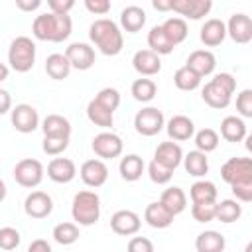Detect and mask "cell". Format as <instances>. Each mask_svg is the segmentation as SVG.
<instances>
[{
    "mask_svg": "<svg viewBox=\"0 0 252 252\" xmlns=\"http://www.w3.org/2000/svg\"><path fill=\"white\" fill-rule=\"evenodd\" d=\"M73 22L69 14H41L35 16L32 24V33L39 41H53L61 43L71 35Z\"/></svg>",
    "mask_w": 252,
    "mask_h": 252,
    "instance_id": "6da1fadb",
    "label": "cell"
},
{
    "mask_svg": "<svg viewBox=\"0 0 252 252\" xmlns=\"http://www.w3.org/2000/svg\"><path fill=\"white\" fill-rule=\"evenodd\" d=\"M89 37L94 43V47L102 55H108V57L118 55L124 47V37H122V32H120L118 24L108 20V18L94 20L89 28Z\"/></svg>",
    "mask_w": 252,
    "mask_h": 252,
    "instance_id": "7a4b0ae2",
    "label": "cell"
},
{
    "mask_svg": "<svg viewBox=\"0 0 252 252\" xmlns=\"http://www.w3.org/2000/svg\"><path fill=\"white\" fill-rule=\"evenodd\" d=\"M71 217L77 226H93L100 219V197L94 191H79L71 203Z\"/></svg>",
    "mask_w": 252,
    "mask_h": 252,
    "instance_id": "3957f363",
    "label": "cell"
},
{
    "mask_svg": "<svg viewBox=\"0 0 252 252\" xmlns=\"http://www.w3.org/2000/svg\"><path fill=\"white\" fill-rule=\"evenodd\" d=\"M8 63L16 73L32 71L35 63V43L28 35H18L8 47Z\"/></svg>",
    "mask_w": 252,
    "mask_h": 252,
    "instance_id": "277c9868",
    "label": "cell"
},
{
    "mask_svg": "<svg viewBox=\"0 0 252 252\" xmlns=\"http://www.w3.org/2000/svg\"><path fill=\"white\" fill-rule=\"evenodd\" d=\"M12 175L16 179L18 185L26 187V189H33L37 187L41 181H43V175H45V169L41 165L39 159H33V158H24L20 159L14 169H12Z\"/></svg>",
    "mask_w": 252,
    "mask_h": 252,
    "instance_id": "5b68a950",
    "label": "cell"
},
{
    "mask_svg": "<svg viewBox=\"0 0 252 252\" xmlns=\"http://www.w3.org/2000/svg\"><path fill=\"white\" fill-rule=\"evenodd\" d=\"M163 126H165L163 112L156 106H146V108L138 110L136 116H134V130L140 136L152 138V136L159 134L163 130Z\"/></svg>",
    "mask_w": 252,
    "mask_h": 252,
    "instance_id": "8992f818",
    "label": "cell"
},
{
    "mask_svg": "<svg viewBox=\"0 0 252 252\" xmlns=\"http://www.w3.org/2000/svg\"><path fill=\"white\" fill-rule=\"evenodd\" d=\"M91 148H93L94 156L104 161V159H114V158H118V156L122 154V150H124V144H122V138H120L118 134L104 130V132H98V134L93 138Z\"/></svg>",
    "mask_w": 252,
    "mask_h": 252,
    "instance_id": "52a82bcc",
    "label": "cell"
},
{
    "mask_svg": "<svg viewBox=\"0 0 252 252\" xmlns=\"http://www.w3.org/2000/svg\"><path fill=\"white\" fill-rule=\"evenodd\" d=\"M220 177L224 183H244L252 181V159L250 158H230L220 167Z\"/></svg>",
    "mask_w": 252,
    "mask_h": 252,
    "instance_id": "ba28073f",
    "label": "cell"
},
{
    "mask_svg": "<svg viewBox=\"0 0 252 252\" xmlns=\"http://www.w3.org/2000/svg\"><path fill=\"white\" fill-rule=\"evenodd\" d=\"M65 57L71 65V69L77 71H89L94 65V47H91L85 41H73L67 49H65Z\"/></svg>",
    "mask_w": 252,
    "mask_h": 252,
    "instance_id": "9c48e42d",
    "label": "cell"
},
{
    "mask_svg": "<svg viewBox=\"0 0 252 252\" xmlns=\"http://www.w3.org/2000/svg\"><path fill=\"white\" fill-rule=\"evenodd\" d=\"M10 120H12V126L22 132V134H30L33 130L39 128V114L37 110L32 106V104H16L12 110H10Z\"/></svg>",
    "mask_w": 252,
    "mask_h": 252,
    "instance_id": "30bf717a",
    "label": "cell"
},
{
    "mask_svg": "<svg viewBox=\"0 0 252 252\" xmlns=\"http://www.w3.org/2000/svg\"><path fill=\"white\" fill-rule=\"evenodd\" d=\"M142 226V219L138 213L130 211V209H120L110 217V228L114 234L120 236H132L140 230Z\"/></svg>",
    "mask_w": 252,
    "mask_h": 252,
    "instance_id": "8fae6325",
    "label": "cell"
},
{
    "mask_svg": "<svg viewBox=\"0 0 252 252\" xmlns=\"http://www.w3.org/2000/svg\"><path fill=\"white\" fill-rule=\"evenodd\" d=\"M79 175H81V179H83V183L87 187H94L96 189V187H102L106 183V179H108V167H106V163L102 159L93 158V159L83 161V165L79 169Z\"/></svg>",
    "mask_w": 252,
    "mask_h": 252,
    "instance_id": "7c38bea8",
    "label": "cell"
},
{
    "mask_svg": "<svg viewBox=\"0 0 252 252\" xmlns=\"http://www.w3.org/2000/svg\"><path fill=\"white\" fill-rule=\"evenodd\" d=\"M24 211L30 219H47L53 211V199L45 191H32L24 201Z\"/></svg>",
    "mask_w": 252,
    "mask_h": 252,
    "instance_id": "4fadbf2b",
    "label": "cell"
},
{
    "mask_svg": "<svg viewBox=\"0 0 252 252\" xmlns=\"http://www.w3.org/2000/svg\"><path fill=\"white\" fill-rule=\"evenodd\" d=\"M226 26V35L234 41V43H248L252 39V20L250 16L238 12V14H232L230 20L224 24Z\"/></svg>",
    "mask_w": 252,
    "mask_h": 252,
    "instance_id": "5bb4252c",
    "label": "cell"
},
{
    "mask_svg": "<svg viewBox=\"0 0 252 252\" xmlns=\"http://www.w3.org/2000/svg\"><path fill=\"white\" fill-rule=\"evenodd\" d=\"M213 8L211 0H171V10L187 20H201Z\"/></svg>",
    "mask_w": 252,
    "mask_h": 252,
    "instance_id": "9a60e30c",
    "label": "cell"
},
{
    "mask_svg": "<svg viewBox=\"0 0 252 252\" xmlns=\"http://www.w3.org/2000/svg\"><path fill=\"white\" fill-rule=\"evenodd\" d=\"M132 67L136 73H140L142 77H154L161 71V59L159 55H156L150 49H138L132 57Z\"/></svg>",
    "mask_w": 252,
    "mask_h": 252,
    "instance_id": "2e32d148",
    "label": "cell"
},
{
    "mask_svg": "<svg viewBox=\"0 0 252 252\" xmlns=\"http://www.w3.org/2000/svg\"><path fill=\"white\" fill-rule=\"evenodd\" d=\"M77 175V165L69 158H53L47 163V177L53 183H71Z\"/></svg>",
    "mask_w": 252,
    "mask_h": 252,
    "instance_id": "e0dca14e",
    "label": "cell"
},
{
    "mask_svg": "<svg viewBox=\"0 0 252 252\" xmlns=\"http://www.w3.org/2000/svg\"><path fill=\"white\" fill-rule=\"evenodd\" d=\"M165 132H167V136H169L173 142H185V140L193 138V134H195V124H193V120H191L189 116H185V114H175V116H171V118L167 120Z\"/></svg>",
    "mask_w": 252,
    "mask_h": 252,
    "instance_id": "ac0fdd59",
    "label": "cell"
},
{
    "mask_svg": "<svg viewBox=\"0 0 252 252\" xmlns=\"http://www.w3.org/2000/svg\"><path fill=\"white\" fill-rule=\"evenodd\" d=\"M154 159L158 163L169 167L171 171H175L179 167V163L183 161V150L177 142H161L154 152Z\"/></svg>",
    "mask_w": 252,
    "mask_h": 252,
    "instance_id": "d6986e66",
    "label": "cell"
},
{
    "mask_svg": "<svg viewBox=\"0 0 252 252\" xmlns=\"http://www.w3.org/2000/svg\"><path fill=\"white\" fill-rule=\"evenodd\" d=\"M191 71H195L201 79L203 77H207V75H211L213 71H215V67H217V57H215V53L213 51H209V49H195L189 57H187V63H185Z\"/></svg>",
    "mask_w": 252,
    "mask_h": 252,
    "instance_id": "ffe728a7",
    "label": "cell"
},
{
    "mask_svg": "<svg viewBox=\"0 0 252 252\" xmlns=\"http://www.w3.org/2000/svg\"><path fill=\"white\" fill-rule=\"evenodd\" d=\"M199 37L201 41L207 45V47H217L224 41L226 37V26L222 20L219 18H211L207 20L203 26H201V32H199Z\"/></svg>",
    "mask_w": 252,
    "mask_h": 252,
    "instance_id": "44dd1931",
    "label": "cell"
},
{
    "mask_svg": "<svg viewBox=\"0 0 252 252\" xmlns=\"http://www.w3.org/2000/svg\"><path fill=\"white\" fill-rule=\"evenodd\" d=\"M39 128L49 138H71V122L61 114H47L39 122Z\"/></svg>",
    "mask_w": 252,
    "mask_h": 252,
    "instance_id": "7402d4cb",
    "label": "cell"
},
{
    "mask_svg": "<svg viewBox=\"0 0 252 252\" xmlns=\"http://www.w3.org/2000/svg\"><path fill=\"white\" fill-rule=\"evenodd\" d=\"M201 98H203L205 104H209L211 108L220 110V108H226V106L230 104L232 94L226 93L222 87H219L215 81H209V83H205V87L201 89Z\"/></svg>",
    "mask_w": 252,
    "mask_h": 252,
    "instance_id": "603a6c76",
    "label": "cell"
},
{
    "mask_svg": "<svg viewBox=\"0 0 252 252\" xmlns=\"http://www.w3.org/2000/svg\"><path fill=\"white\" fill-rule=\"evenodd\" d=\"M173 215L159 203V201H156V203H150L148 207H146V211H144V220L152 226V228H167L171 222H173Z\"/></svg>",
    "mask_w": 252,
    "mask_h": 252,
    "instance_id": "cb8c5ba5",
    "label": "cell"
},
{
    "mask_svg": "<svg viewBox=\"0 0 252 252\" xmlns=\"http://www.w3.org/2000/svg\"><path fill=\"white\" fill-rule=\"evenodd\" d=\"M120 26L122 30H126L128 33H136L140 32L144 26H146V12L144 8L132 4V6H126L122 12H120Z\"/></svg>",
    "mask_w": 252,
    "mask_h": 252,
    "instance_id": "d4e9b609",
    "label": "cell"
},
{
    "mask_svg": "<svg viewBox=\"0 0 252 252\" xmlns=\"http://www.w3.org/2000/svg\"><path fill=\"white\" fill-rule=\"evenodd\" d=\"M220 138L230 144L242 142L246 138V124L240 116H224L220 122Z\"/></svg>",
    "mask_w": 252,
    "mask_h": 252,
    "instance_id": "484cf974",
    "label": "cell"
},
{
    "mask_svg": "<svg viewBox=\"0 0 252 252\" xmlns=\"http://www.w3.org/2000/svg\"><path fill=\"white\" fill-rule=\"evenodd\" d=\"M144 169H146V163L138 154H128L118 163V171L124 181H138L142 177Z\"/></svg>",
    "mask_w": 252,
    "mask_h": 252,
    "instance_id": "4316f807",
    "label": "cell"
},
{
    "mask_svg": "<svg viewBox=\"0 0 252 252\" xmlns=\"http://www.w3.org/2000/svg\"><path fill=\"white\" fill-rule=\"evenodd\" d=\"M226 240L217 230H203L195 238V250L197 252H224Z\"/></svg>",
    "mask_w": 252,
    "mask_h": 252,
    "instance_id": "83f0119b",
    "label": "cell"
},
{
    "mask_svg": "<svg viewBox=\"0 0 252 252\" xmlns=\"http://www.w3.org/2000/svg\"><path fill=\"white\" fill-rule=\"evenodd\" d=\"M159 203L175 217V215H179V213H183L185 211V207H187V195H185V191L181 189V187H167L163 193H161V197H159Z\"/></svg>",
    "mask_w": 252,
    "mask_h": 252,
    "instance_id": "f1b7e54d",
    "label": "cell"
},
{
    "mask_svg": "<svg viewBox=\"0 0 252 252\" xmlns=\"http://www.w3.org/2000/svg\"><path fill=\"white\" fill-rule=\"evenodd\" d=\"M45 73L53 79V81H63L69 77L71 73V65L65 57V53H51L45 59Z\"/></svg>",
    "mask_w": 252,
    "mask_h": 252,
    "instance_id": "f546056e",
    "label": "cell"
},
{
    "mask_svg": "<svg viewBox=\"0 0 252 252\" xmlns=\"http://www.w3.org/2000/svg\"><path fill=\"white\" fill-rule=\"evenodd\" d=\"M183 167L191 177H205L209 171V158L207 154L193 150L187 156H183Z\"/></svg>",
    "mask_w": 252,
    "mask_h": 252,
    "instance_id": "4dcf8cb0",
    "label": "cell"
},
{
    "mask_svg": "<svg viewBox=\"0 0 252 252\" xmlns=\"http://www.w3.org/2000/svg\"><path fill=\"white\" fill-rule=\"evenodd\" d=\"M217 185L207 179H199L189 187L191 203H217Z\"/></svg>",
    "mask_w": 252,
    "mask_h": 252,
    "instance_id": "1f68e13d",
    "label": "cell"
},
{
    "mask_svg": "<svg viewBox=\"0 0 252 252\" xmlns=\"http://www.w3.org/2000/svg\"><path fill=\"white\" fill-rule=\"evenodd\" d=\"M161 30L163 33L167 35V39L171 41V45H179L187 39V33H189V28H187V22L183 18H167L163 24H161Z\"/></svg>",
    "mask_w": 252,
    "mask_h": 252,
    "instance_id": "d6a6232c",
    "label": "cell"
},
{
    "mask_svg": "<svg viewBox=\"0 0 252 252\" xmlns=\"http://www.w3.org/2000/svg\"><path fill=\"white\" fill-rule=\"evenodd\" d=\"M148 49L154 51L156 55H169L175 47L171 45V41L167 39V35L163 33L161 26H154L148 32Z\"/></svg>",
    "mask_w": 252,
    "mask_h": 252,
    "instance_id": "836d02e7",
    "label": "cell"
},
{
    "mask_svg": "<svg viewBox=\"0 0 252 252\" xmlns=\"http://www.w3.org/2000/svg\"><path fill=\"white\" fill-rule=\"evenodd\" d=\"M87 118H89L94 126L104 128V130L114 124V112H110V110H106L104 106H100L94 98L89 100V104H87Z\"/></svg>",
    "mask_w": 252,
    "mask_h": 252,
    "instance_id": "e575fe53",
    "label": "cell"
},
{
    "mask_svg": "<svg viewBox=\"0 0 252 252\" xmlns=\"http://www.w3.org/2000/svg\"><path fill=\"white\" fill-rule=\"evenodd\" d=\"M242 217V205L234 199H224L220 203H217V213H215V219L224 222V224H230V222H236L238 219Z\"/></svg>",
    "mask_w": 252,
    "mask_h": 252,
    "instance_id": "d590c367",
    "label": "cell"
},
{
    "mask_svg": "<svg viewBox=\"0 0 252 252\" xmlns=\"http://www.w3.org/2000/svg\"><path fill=\"white\" fill-rule=\"evenodd\" d=\"M130 93L134 96V100L138 102H150L156 98V93H158V85L152 81V79H136L130 87Z\"/></svg>",
    "mask_w": 252,
    "mask_h": 252,
    "instance_id": "8d00e7d4",
    "label": "cell"
},
{
    "mask_svg": "<svg viewBox=\"0 0 252 252\" xmlns=\"http://www.w3.org/2000/svg\"><path fill=\"white\" fill-rule=\"evenodd\" d=\"M53 240L61 246H71L79 240V226L75 222H59L53 226V232H51Z\"/></svg>",
    "mask_w": 252,
    "mask_h": 252,
    "instance_id": "74e56055",
    "label": "cell"
},
{
    "mask_svg": "<svg viewBox=\"0 0 252 252\" xmlns=\"http://www.w3.org/2000/svg\"><path fill=\"white\" fill-rule=\"evenodd\" d=\"M173 83H175V87L179 91H195V89L201 87V77L195 71H191L187 65H183V67H179L175 71Z\"/></svg>",
    "mask_w": 252,
    "mask_h": 252,
    "instance_id": "f35d334b",
    "label": "cell"
},
{
    "mask_svg": "<svg viewBox=\"0 0 252 252\" xmlns=\"http://www.w3.org/2000/svg\"><path fill=\"white\" fill-rule=\"evenodd\" d=\"M193 136H195V146H197V150L203 152V154L215 152V150L219 148L220 138H219V132L213 130V128H201V130L195 132Z\"/></svg>",
    "mask_w": 252,
    "mask_h": 252,
    "instance_id": "ab89813d",
    "label": "cell"
},
{
    "mask_svg": "<svg viewBox=\"0 0 252 252\" xmlns=\"http://www.w3.org/2000/svg\"><path fill=\"white\" fill-rule=\"evenodd\" d=\"M94 100H96L100 106H104L106 110L114 112V110L120 106V93H118L114 87H104V89H100V91L94 94Z\"/></svg>",
    "mask_w": 252,
    "mask_h": 252,
    "instance_id": "60d3db41",
    "label": "cell"
},
{
    "mask_svg": "<svg viewBox=\"0 0 252 252\" xmlns=\"http://www.w3.org/2000/svg\"><path fill=\"white\" fill-rule=\"evenodd\" d=\"M148 175H150V179H152L156 185H165V183H169V181H171L173 171H171L169 167H165V165L158 163L156 159H152V161H150V165H148Z\"/></svg>",
    "mask_w": 252,
    "mask_h": 252,
    "instance_id": "b9f144b4",
    "label": "cell"
},
{
    "mask_svg": "<svg viewBox=\"0 0 252 252\" xmlns=\"http://www.w3.org/2000/svg\"><path fill=\"white\" fill-rule=\"evenodd\" d=\"M217 203H193L191 205V217L197 222H211L215 220Z\"/></svg>",
    "mask_w": 252,
    "mask_h": 252,
    "instance_id": "7bdbcfd3",
    "label": "cell"
},
{
    "mask_svg": "<svg viewBox=\"0 0 252 252\" xmlns=\"http://www.w3.org/2000/svg\"><path fill=\"white\" fill-rule=\"evenodd\" d=\"M69 140L71 138H49V136H43L41 150L47 156H59V154H63L69 148Z\"/></svg>",
    "mask_w": 252,
    "mask_h": 252,
    "instance_id": "ee69618b",
    "label": "cell"
},
{
    "mask_svg": "<svg viewBox=\"0 0 252 252\" xmlns=\"http://www.w3.org/2000/svg\"><path fill=\"white\" fill-rule=\"evenodd\" d=\"M20 232L14 226H2L0 228V250H14L20 246Z\"/></svg>",
    "mask_w": 252,
    "mask_h": 252,
    "instance_id": "f6af8a7d",
    "label": "cell"
},
{
    "mask_svg": "<svg viewBox=\"0 0 252 252\" xmlns=\"http://www.w3.org/2000/svg\"><path fill=\"white\" fill-rule=\"evenodd\" d=\"M236 110L242 118H252V91L244 89L236 96Z\"/></svg>",
    "mask_w": 252,
    "mask_h": 252,
    "instance_id": "bcb514c9",
    "label": "cell"
},
{
    "mask_svg": "<svg viewBox=\"0 0 252 252\" xmlns=\"http://www.w3.org/2000/svg\"><path fill=\"white\" fill-rule=\"evenodd\" d=\"M126 252H154V242L146 236H134L128 240Z\"/></svg>",
    "mask_w": 252,
    "mask_h": 252,
    "instance_id": "7dc6e473",
    "label": "cell"
},
{
    "mask_svg": "<svg viewBox=\"0 0 252 252\" xmlns=\"http://www.w3.org/2000/svg\"><path fill=\"white\" fill-rule=\"evenodd\" d=\"M230 189H232V195L236 197V201H242V203L252 201V181L234 183V185H230Z\"/></svg>",
    "mask_w": 252,
    "mask_h": 252,
    "instance_id": "c3c4849f",
    "label": "cell"
},
{
    "mask_svg": "<svg viewBox=\"0 0 252 252\" xmlns=\"http://www.w3.org/2000/svg\"><path fill=\"white\" fill-rule=\"evenodd\" d=\"M85 8L94 16H104L110 12L112 4L108 0H85Z\"/></svg>",
    "mask_w": 252,
    "mask_h": 252,
    "instance_id": "681fc988",
    "label": "cell"
},
{
    "mask_svg": "<svg viewBox=\"0 0 252 252\" xmlns=\"http://www.w3.org/2000/svg\"><path fill=\"white\" fill-rule=\"evenodd\" d=\"M211 81H215L219 87H222L226 93H230V94H234V91H236V79L230 75V73H217Z\"/></svg>",
    "mask_w": 252,
    "mask_h": 252,
    "instance_id": "f907efd6",
    "label": "cell"
},
{
    "mask_svg": "<svg viewBox=\"0 0 252 252\" xmlns=\"http://www.w3.org/2000/svg\"><path fill=\"white\" fill-rule=\"evenodd\" d=\"M73 6H75V0H47V8L51 14H69Z\"/></svg>",
    "mask_w": 252,
    "mask_h": 252,
    "instance_id": "816d5d0a",
    "label": "cell"
},
{
    "mask_svg": "<svg viewBox=\"0 0 252 252\" xmlns=\"http://www.w3.org/2000/svg\"><path fill=\"white\" fill-rule=\"evenodd\" d=\"M26 252H51V246H49L47 240H43V238H35V240L30 242V246H28Z\"/></svg>",
    "mask_w": 252,
    "mask_h": 252,
    "instance_id": "f5cc1de1",
    "label": "cell"
},
{
    "mask_svg": "<svg viewBox=\"0 0 252 252\" xmlns=\"http://www.w3.org/2000/svg\"><path fill=\"white\" fill-rule=\"evenodd\" d=\"M12 110V96L6 89H0V116Z\"/></svg>",
    "mask_w": 252,
    "mask_h": 252,
    "instance_id": "db71d44e",
    "label": "cell"
},
{
    "mask_svg": "<svg viewBox=\"0 0 252 252\" xmlns=\"http://www.w3.org/2000/svg\"><path fill=\"white\" fill-rule=\"evenodd\" d=\"M41 6V0H16V8L24 10V12H33Z\"/></svg>",
    "mask_w": 252,
    "mask_h": 252,
    "instance_id": "11a10c76",
    "label": "cell"
},
{
    "mask_svg": "<svg viewBox=\"0 0 252 252\" xmlns=\"http://www.w3.org/2000/svg\"><path fill=\"white\" fill-rule=\"evenodd\" d=\"M152 6L158 12H169L171 10V0H152Z\"/></svg>",
    "mask_w": 252,
    "mask_h": 252,
    "instance_id": "9f6ffc18",
    "label": "cell"
},
{
    "mask_svg": "<svg viewBox=\"0 0 252 252\" xmlns=\"http://www.w3.org/2000/svg\"><path fill=\"white\" fill-rule=\"evenodd\" d=\"M8 75H10V67H8L6 63H0V83H2V81H6V79H8Z\"/></svg>",
    "mask_w": 252,
    "mask_h": 252,
    "instance_id": "6f0895ef",
    "label": "cell"
},
{
    "mask_svg": "<svg viewBox=\"0 0 252 252\" xmlns=\"http://www.w3.org/2000/svg\"><path fill=\"white\" fill-rule=\"evenodd\" d=\"M6 193H8V189H6V183H4V179H0V203L6 199Z\"/></svg>",
    "mask_w": 252,
    "mask_h": 252,
    "instance_id": "680465c9",
    "label": "cell"
}]
</instances>
